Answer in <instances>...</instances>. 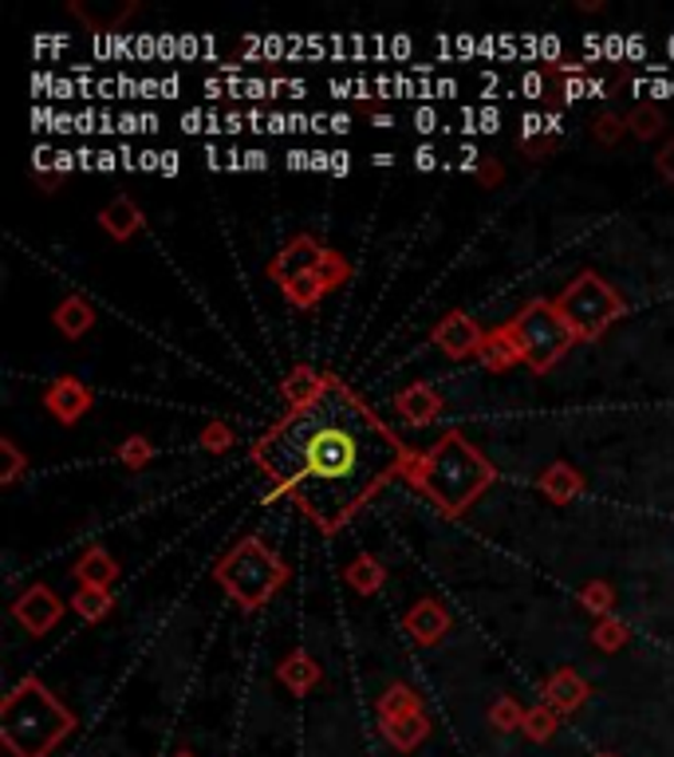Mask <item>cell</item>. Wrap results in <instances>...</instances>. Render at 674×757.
<instances>
[{
    "label": "cell",
    "instance_id": "cell-53",
    "mask_svg": "<svg viewBox=\"0 0 674 757\" xmlns=\"http://www.w3.org/2000/svg\"><path fill=\"white\" fill-rule=\"evenodd\" d=\"M371 162H374V166H394V154H371Z\"/></svg>",
    "mask_w": 674,
    "mask_h": 757
},
{
    "label": "cell",
    "instance_id": "cell-4",
    "mask_svg": "<svg viewBox=\"0 0 674 757\" xmlns=\"http://www.w3.org/2000/svg\"><path fill=\"white\" fill-rule=\"evenodd\" d=\"M214 580L229 592L241 612H257L269 604L289 580V564L264 545L261 537H241L214 568Z\"/></svg>",
    "mask_w": 674,
    "mask_h": 757
},
{
    "label": "cell",
    "instance_id": "cell-21",
    "mask_svg": "<svg viewBox=\"0 0 674 757\" xmlns=\"http://www.w3.org/2000/svg\"><path fill=\"white\" fill-rule=\"evenodd\" d=\"M478 360L486 363L489 371H509V367H517V363H521V351H517V343H513V336H509L506 323H501V328H493V331H486Z\"/></svg>",
    "mask_w": 674,
    "mask_h": 757
},
{
    "label": "cell",
    "instance_id": "cell-52",
    "mask_svg": "<svg viewBox=\"0 0 674 757\" xmlns=\"http://www.w3.org/2000/svg\"><path fill=\"white\" fill-rule=\"evenodd\" d=\"M312 171H328V174H331V154L312 151Z\"/></svg>",
    "mask_w": 674,
    "mask_h": 757
},
{
    "label": "cell",
    "instance_id": "cell-14",
    "mask_svg": "<svg viewBox=\"0 0 674 757\" xmlns=\"http://www.w3.org/2000/svg\"><path fill=\"white\" fill-rule=\"evenodd\" d=\"M394 410H399L411 426H431V423H438L446 407H442L438 391H434L431 383H411L406 391L394 395Z\"/></svg>",
    "mask_w": 674,
    "mask_h": 757
},
{
    "label": "cell",
    "instance_id": "cell-19",
    "mask_svg": "<svg viewBox=\"0 0 674 757\" xmlns=\"http://www.w3.org/2000/svg\"><path fill=\"white\" fill-rule=\"evenodd\" d=\"M276 679H281L292 694H308L312 687L319 682V667H316V659L304 651V647H296V651L284 655V662L276 667Z\"/></svg>",
    "mask_w": 674,
    "mask_h": 757
},
{
    "label": "cell",
    "instance_id": "cell-47",
    "mask_svg": "<svg viewBox=\"0 0 674 757\" xmlns=\"http://www.w3.org/2000/svg\"><path fill=\"white\" fill-rule=\"evenodd\" d=\"M159 162H162L159 151H142L139 154V171H159Z\"/></svg>",
    "mask_w": 674,
    "mask_h": 757
},
{
    "label": "cell",
    "instance_id": "cell-16",
    "mask_svg": "<svg viewBox=\"0 0 674 757\" xmlns=\"http://www.w3.org/2000/svg\"><path fill=\"white\" fill-rule=\"evenodd\" d=\"M72 572L84 588H107V592H111V584L119 580V564H115V557L104 549V545H87L84 557L75 560Z\"/></svg>",
    "mask_w": 674,
    "mask_h": 757
},
{
    "label": "cell",
    "instance_id": "cell-8",
    "mask_svg": "<svg viewBox=\"0 0 674 757\" xmlns=\"http://www.w3.org/2000/svg\"><path fill=\"white\" fill-rule=\"evenodd\" d=\"M347 281H351V265H347V256H339L336 249H328V256H324L316 268H308L304 276L289 281L281 293H284V300H289L292 308H316L324 296H331L339 284H347Z\"/></svg>",
    "mask_w": 674,
    "mask_h": 757
},
{
    "label": "cell",
    "instance_id": "cell-44",
    "mask_svg": "<svg viewBox=\"0 0 674 757\" xmlns=\"http://www.w3.org/2000/svg\"><path fill=\"white\" fill-rule=\"evenodd\" d=\"M241 162H244V171H264V166H269V154H264V151H244Z\"/></svg>",
    "mask_w": 674,
    "mask_h": 757
},
{
    "label": "cell",
    "instance_id": "cell-25",
    "mask_svg": "<svg viewBox=\"0 0 674 757\" xmlns=\"http://www.w3.org/2000/svg\"><path fill=\"white\" fill-rule=\"evenodd\" d=\"M666 127V114H663V107L659 103H639V107H631V114H628V131L635 134V139H655L659 131Z\"/></svg>",
    "mask_w": 674,
    "mask_h": 757
},
{
    "label": "cell",
    "instance_id": "cell-43",
    "mask_svg": "<svg viewBox=\"0 0 674 757\" xmlns=\"http://www.w3.org/2000/svg\"><path fill=\"white\" fill-rule=\"evenodd\" d=\"M52 166H56V174H72L75 166H79V154H72V151H59V154H56V162H52Z\"/></svg>",
    "mask_w": 674,
    "mask_h": 757
},
{
    "label": "cell",
    "instance_id": "cell-15",
    "mask_svg": "<svg viewBox=\"0 0 674 757\" xmlns=\"http://www.w3.org/2000/svg\"><path fill=\"white\" fill-rule=\"evenodd\" d=\"M536 490H541L553 505H568L584 493V473L568 462H553L541 478H536Z\"/></svg>",
    "mask_w": 674,
    "mask_h": 757
},
{
    "label": "cell",
    "instance_id": "cell-11",
    "mask_svg": "<svg viewBox=\"0 0 674 757\" xmlns=\"http://www.w3.org/2000/svg\"><path fill=\"white\" fill-rule=\"evenodd\" d=\"M12 615H17V624L24 627V632L47 635L59 624V615H64V600H59L47 584H32L12 600Z\"/></svg>",
    "mask_w": 674,
    "mask_h": 757
},
{
    "label": "cell",
    "instance_id": "cell-3",
    "mask_svg": "<svg viewBox=\"0 0 674 757\" xmlns=\"http://www.w3.org/2000/svg\"><path fill=\"white\" fill-rule=\"evenodd\" d=\"M75 729V714L47 691L36 674L17 682L0 706V738L17 757H47L64 734Z\"/></svg>",
    "mask_w": 674,
    "mask_h": 757
},
{
    "label": "cell",
    "instance_id": "cell-22",
    "mask_svg": "<svg viewBox=\"0 0 674 757\" xmlns=\"http://www.w3.org/2000/svg\"><path fill=\"white\" fill-rule=\"evenodd\" d=\"M324 383H328V375L324 371H316V367H292L289 371V378L281 383V395H284V403L289 407H304V403H312V398L324 391Z\"/></svg>",
    "mask_w": 674,
    "mask_h": 757
},
{
    "label": "cell",
    "instance_id": "cell-26",
    "mask_svg": "<svg viewBox=\"0 0 674 757\" xmlns=\"http://www.w3.org/2000/svg\"><path fill=\"white\" fill-rule=\"evenodd\" d=\"M631 639V632H628V624L623 619H616V615H604L596 624V632H591V644L599 647V651H619V647L628 644Z\"/></svg>",
    "mask_w": 674,
    "mask_h": 757
},
{
    "label": "cell",
    "instance_id": "cell-24",
    "mask_svg": "<svg viewBox=\"0 0 674 757\" xmlns=\"http://www.w3.org/2000/svg\"><path fill=\"white\" fill-rule=\"evenodd\" d=\"M67 604H72L75 615H84L87 624H99V619H107V615H111L115 600H111V592H107V588H84V584H79V592H75Z\"/></svg>",
    "mask_w": 674,
    "mask_h": 757
},
{
    "label": "cell",
    "instance_id": "cell-23",
    "mask_svg": "<svg viewBox=\"0 0 674 757\" xmlns=\"http://www.w3.org/2000/svg\"><path fill=\"white\" fill-rule=\"evenodd\" d=\"M347 584L356 588L359 596H371V592H379V588L387 584V568L379 564V557H371V552H359V557L347 564Z\"/></svg>",
    "mask_w": 674,
    "mask_h": 757
},
{
    "label": "cell",
    "instance_id": "cell-54",
    "mask_svg": "<svg viewBox=\"0 0 674 757\" xmlns=\"http://www.w3.org/2000/svg\"><path fill=\"white\" fill-rule=\"evenodd\" d=\"M79 166H84V171H95V154L91 151H79Z\"/></svg>",
    "mask_w": 674,
    "mask_h": 757
},
{
    "label": "cell",
    "instance_id": "cell-1",
    "mask_svg": "<svg viewBox=\"0 0 674 757\" xmlns=\"http://www.w3.org/2000/svg\"><path fill=\"white\" fill-rule=\"evenodd\" d=\"M257 470L319 533H339L374 493L406 478L414 454L356 391L328 375L304 407H289L253 442Z\"/></svg>",
    "mask_w": 674,
    "mask_h": 757
},
{
    "label": "cell",
    "instance_id": "cell-33",
    "mask_svg": "<svg viewBox=\"0 0 674 757\" xmlns=\"http://www.w3.org/2000/svg\"><path fill=\"white\" fill-rule=\"evenodd\" d=\"M489 718H493L497 729H517V726H524V710L517 706L513 699H501V702H493Z\"/></svg>",
    "mask_w": 674,
    "mask_h": 757
},
{
    "label": "cell",
    "instance_id": "cell-39",
    "mask_svg": "<svg viewBox=\"0 0 674 757\" xmlns=\"http://www.w3.org/2000/svg\"><path fill=\"white\" fill-rule=\"evenodd\" d=\"M521 91L529 95V99H541V95H544V76H541V72H529V76L521 79Z\"/></svg>",
    "mask_w": 674,
    "mask_h": 757
},
{
    "label": "cell",
    "instance_id": "cell-27",
    "mask_svg": "<svg viewBox=\"0 0 674 757\" xmlns=\"http://www.w3.org/2000/svg\"><path fill=\"white\" fill-rule=\"evenodd\" d=\"M623 134H628V119H623V114L604 111V114H596V119H591V139H596L599 146H616Z\"/></svg>",
    "mask_w": 674,
    "mask_h": 757
},
{
    "label": "cell",
    "instance_id": "cell-40",
    "mask_svg": "<svg viewBox=\"0 0 674 757\" xmlns=\"http://www.w3.org/2000/svg\"><path fill=\"white\" fill-rule=\"evenodd\" d=\"M584 95H591L588 91V79H584V76L564 79V99H584Z\"/></svg>",
    "mask_w": 674,
    "mask_h": 757
},
{
    "label": "cell",
    "instance_id": "cell-35",
    "mask_svg": "<svg viewBox=\"0 0 674 757\" xmlns=\"http://www.w3.org/2000/svg\"><path fill=\"white\" fill-rule=\"evenodd\" d=\"M655 171H659V178L671 182V186H674V139L655 154Z\"/></svg>",
    "mask_w": 674,
    "mask_h": 757
},
{
    "label": "cell",
    "instance_id": "cell-17",
    "mask_svg": "<svg viewBox=\"0 0 674 757\" xmlns=\"http://www.w3.org/2000/svg\"><path fill=\"white\" fill-rule=\"evenodd\" d=\"M584 699H588V682L572 671V667H561V671H553L548 682H544V702L553 710H561V714H572L576 706H584Z\"/></svg>",
    "mask_w": 674,
    "mask_h": 757
},
{
    "label": "cell",
    "instance_id": "cell-34",
    "mask_svg": "<svg viewBox=\"0 0 674 757\" xmlns=\"http://www.w3.org/2000/svg\"><path fill=\"white\" fill-rule=\"evenodd\" d=\"M521 151L529 154L533 162L553 158V154L561 151V134H541V139H524V142H521Z\"/></svg>",
    "mask_w": 674,
    "mask_h": 757
},
{
    "label": "cell",
    "instance_id": "cell-56",
    "mask_svg": "<svg viewBox=\"0 0 674 757\" xmlns=\"http://www.w3.org/2000/svg\"><path fill=\"white\" fill-rule=\"evenodd\" d=\"M604 757H611V754H604Z\"/></svg>",
    "mask_w": 674,
    "mask_h": 757
},
{
    "label": "cell",
    "instance_id": "cell-38",
    "mask_svg": "<svg viewBox=\"0 0 674 757\" xmlns=\"http://www.w3.org/2000/svg\"><path fill=\"white\" fill-rule=\"evenodd\" d=\"M438 123H442V119H438V111H434V107H418V111H414V127H418L422 134H431Z\"/></svg>",
    "mask_w": 674,
    "mask_h": 757
},
{
    "label": "cell",
    "instance_id": "cell-12",
    "mask_svg": "<svg viewBox=\"0 0 674 757\" xmlns=\"http://www.w3.org/2000/svg\"><path fill=\"white\" fill-rule=\"evenodd\" d=\"M44 410L56 423H64V426H75L79 418L91 410V391H87V383L84 378H75V375H59V378H52L44 387Z\"/></svg>",
    "mask_w": 674,
    "mask_h": 757
},
{
    "label": "cell",
    "instance_id": "cell-48",
    "mask_svg": "<svg viewBox=\"0 0 674 757\" xmlns=\"http://www.w3.org/2000/svg\"><path fill=\"white\" fill-rule=\"evenodd\" d=\"M347 171H351V154L336 151L331 154V174H347Z\"/></svg>",
    "mask_w": 674,
    "mask_h": 757
},
{
    "label": "cell",
    "instance_id": "cell-5",
    "mask_svg": "<svg viewBox=\"0 0 674 757\" xmlns=\"http://www.w3.org/2000/svg\"><path fill=\"white\" fill-rule=\"evenodd\" d=\"M509 336H513L517 351H521V363L533 371H548L568 355L576 331L568 328V320L561 316L556 300H529L513 320L506 323Z\"/></svg>",
    "mask_w": 674,
    "mask_h": 757
},
{
    "label": "cell",
    "instance_id": "cell-20",
    "mask_svg": "<svg viewBox=\"0 0 674 757\" xmlns=\"http://www.w3.org/2000/svg\"><path fill=\"white\" fill-rule=\"evenodd\" d=\"M52 323L64 331L67 340H79V336H87L95 328V308L84 296H64L56 304V312H52Z\"/></svg>",
    "mask_w": 674,
    "mask_h": 757
},
{
    "label": "cell",
    "instance_id": "cell-30",
    "mask_svg": "<svg viewBox=\"0 0 674 757\" xmlns=\"http://www.w3.org/2000/svg\"><path fill=\"white\" fill-rule=\"evenodd\" d=\"M119 458H122L127 465H131V470H142V465H146L150 458H154V442H146L142 435H131L127 442L119 446Z\"/></svg>",
    "mask_w": 674,
    "mask_h": 757
},
{
    "label": "cell",
    "instance_id": "cell-31",
    "mask_svg": "<svg viewBox=\"0 0 674 757\" xmlns=\"http://www.w3.org/2000/svg\"><path fill=\"white\" fill-rule=\"evenodd\" d=\"M0 458H4V465H0V482L12 485L24 473V454H20V446L12 442V438H0Z\"/></svg>",
    "mask_w": 674,
    "mask_h": 757
},
{
    "label": "cell",
    "instance_id": "cell-18",
    "mask_svg": "<svg viewBox=\"0 0 674 757\" xmlns=\"http://www.w3.org/2000/svg\"><path fill=\"white\" fill-rule=\"evenodd\" d=\"M142 209L134 198H115L104 206V213H99V226L107 229V233L115 237V241H131L134 233L142 229Z\"/></svg>",
    "mask_w": 674,
    "mask_h": 757
},
{
    "label": "cell",
    "instance_id": "cell-6",
    "mask_svg": "<svg viewBox=\"0 0 674 757\" xmlns=\"http://www.w3.org/2000/svg\"><path fill=\"white\" fill-rule=\"evenodd\" d=\"M556 308H561V316L568 320V328L576 331V340L591 343L623 316V296H619L599 273L584 268V273H576V281L556 296Z\"/></svg>",
    "mask_w": 674,
    "mask_h": 757
},
{
    "label": "cell",
    "instance_id": "cell-29",
    "mask_svg": "<svg viewBox=\"0 0 674 757\" xmlns=\"http://www.w3.org/2000/svg\"><path fill=\"white\" fill-rule=\"evenodd\" d=\"M556 729V718H553V706H541V710H529L524 714V734L533 742H548Z\"/></svg>",
    "mask_w": 674,
    "mask_h": 757
},
{
    "label": "cell",
    "instance_id": "cell-51",
    "mask_svg": "<svg viewBox=\"0 0 674 757\" xmlns=\"http://www.w3.org/2000/svg\"><path fill=\"white\" fill-rule=\"evenodd\" d=\"M289 166H292V171H304V166H308V171H312V154L292 151V154H289Z\"/></svg>",
    "mask_w": 674,
    "mask_h": 757
},
{
    "label": "cell",
    "instance_id": "cell-32",
    "mask_svg": "<svg viewBox=\"0 0 674 757\" xmlns=\"http://www.w3.org/2000/svg\"><path fill=\"white\" fill-rule=\"evenodd\" d=\"M202 446H206L209 454H225V450L233 446V426H229V423H209L206 430H202Z\"/></svg>",
    "mask_w": 674,
    "mask_h": 757
},
{
    "label": "cell",
    "instance_id": "cell-49",
    "mask_svg": "<svg viewBox=\"0 0 674 757\" xmlns=\"http://www.w3.org/2000/svg\"><path fill=\"white\" fill-rule=\"evenodd\" d=\"M178 52H182V56H197V52H202V40H197V36H182L178 40Z\"/></svg>",
    "mask_w": 674,
    "mask_h": 757
},
{
    "label": "cell",
    "instance_id": "cell-7",
    "mask_svg": "<svg viewBox=\"0 0 674 757\" xmlns=\"http://www.w3.org/2000/svg\"><path fill=\"white\" fill-rule=\"evenodd\" d=\"M379 722H383L387 742L399 749H414L426 738V729H431V722L422 714L418 694L406 682H391L383 691V699H379Z\"/></svg>",
    "mask_w": 674,
    "mask_h": 757
},
{
    "label": "cell",
    "instance_id": "cell-37",
    "mask_svg": "<svg viewBox=\"0 0 674 757\" xmlns=\"http://www.w3.org/2000/svg\"><path fill=\"white\" fill-rule=\"evenodd\" d=\"M529 47H536V56H544V59H556L561 56V40L556 36H541V40H524Z\"/></svg>",
    "mask_w": 674,
    "mask_h": 757
},
{
    "label": "cell",
    "instance_id": "cell-42",
    "mask_svg": "<svg viewBox=\"0 0 674 757\" xmlns=\"http://www.w3.org/2000/svg\"><path fill=\"white\" fill-rule=\"evenodd\" d=\"M115 166H122V154H115V151H95V171H115Z\"/></svg>",
    "mask_w": 674,
    "mask_h": 757
},
{
    "label": "cell",
    "instance_id": "cell-13",
    "mask_svg": "<svg viewBox=\"0 0 674 757\" xmlns=\"http://www.w3.org/2000/svg\"><path fill=\"white\" fill-rule=\"evenodd\" d=\"M403 627L411 632L414 644H422V647L442 644V635L449 632V612L438 604V600L426 596V600H418V604H414L411 612H406Z\"/></svg>",
    "mask_w": 674,
    "mask_h": 757
},
{
    "label": "cell",
    "instance_id": "cell-10",
    "mask_svg": "<svg viewBox=\"0 0 674 757\" xmlns=\"http://www.w3.org/2000/svg\"><path fill=\"white\" fill-rule=\"evenodd\" d=\"M324 256H328V245H324V241H316L312 233H296L292 241H284L281 253H272L269 276L284 288L289 281H296V276H304L308 268H316Z\"/></svg>",
    "mask_w": 674,
    "mask_h": 757
},
{
    "label": "cell",
    "instance_id": "cell-28",
    "mask_svg": "<svg viewBox=\"0 0 674 757\" xmlns=\"http://www.w3.org/2000/svg\"><path fill=\"white\" fill-rule=\"evenodd\" d=\"M580 604L588 607L591 615H611V607H616V592H611V584H604V580H591V584L580 588Z\"/></svg>",
    "mask_w": 674,
    "mask_h": 757
},
{
    "label": "cell",
    "instance_id": "cell-55",
    "mask_svg": "<svg viewBox=\"0 0 674 757\" xmlns=\"http://www.w3.org/2000/svg\"><path fill=\"white\" fill-rule=\"evenodd\" d=\"M178 757H189V754H178Z\"/></svg>",
    "mask_w": 674,
    "mask_h": 757
},
{
    "label": "cell",
    "instance_id": "cell-46",
    "mask_svg": "<svg viewBox=\"0 0 674 757\" xmlns=\"http://www.w3.org/2000/svg\"><path fill=\"white\" fill-rule=\"evenodd\" d=\"M159 174H170V178H174V174H178V154H174V151H162Z\"/></svg>",
    "mask_w": 674,
    "mask_h": 757
},
{
    "label": "cell",
    "instance_id": "cell-9",
    "mask_svg": "<svg viewBox=\"0 0 674 757\" xmlns=\"http://www.w3.org/2000/svg\"><path fill=\"white\" fill-rule=\"evenodd\" d=\"M481 340H486V331L474 323V316L461 312V308L446 312L431 331V343L442 351V355H449V360H469V355H478Z\"/></svg>",
    "mask_w": 674,
    "mask_h": 757
},
{
    "label": "cell",
    "instance_id": "cell-41",
    "mask_svg": "<svg viewBox=\"0 0 674 757\" xmlns=\"http://www.w3.org/2000/svg\"><path fill=\"white\" fill-rule=\"evenodd\" d=\"M414 166H418V171H434V166H438V151H434V146H418V151H414Z\"/></svg>",
    "mask_w": 674,
    "mask_h": 757
},
{
    "label": "cell",
    "instance_id": "cell-36",
    "mask_svg": "<svg viewBox=\"0 0 674 757\" xmlns=\"http://www.w3.org/2000/svg\"><path fill=\"white\" fill-rule=\"evenodd\" d=\"M474 178H478L481 186H497V182L506 178V166H501V162H497V158H489V162H481L478 174H474Z\"/></svg>",
    "mask_w": 674,
    "mask_h": 757
},
{
    "label": "cell",
    "instance_id": "cell-2",
    "mask_svg": "<svg viewBox=\"0 0 674 757\" xmlns=\"http://www.w3.org/2000/svg\"><path fill=\"white\" fill-rule=\"evenodd\" d=\"M493 478L497 470L489 458L474 442H466L461 430H446L431 450L414 454L406 470V482L426 493L442 517H461L493 485Z\"/></svg>",
    "mask_w": 674,
    "mask_h": 757
},
{
    "label": "cell",
    "instance_id": "cell-45",
    "mask_svg": "<svg viewBox=\"0 0 674 757\" xmlns=\"http://www.w3.org/2000/svg\"><path fill=\"white\" fill-rule=\"evenodd\" d=\"M478 123H481V131H497V127H501V111H497V107H486V111L478 114Z\"/></svg>",
    "mask_w": 674,
    "mask_h": 757
},
{
    "label": "cell",
    "instance_id": "cell-50",
    "mask_svg": "<svg viewBox=\"0 0 674 757\" xmlns=\"http://www.w3.org/2000/svg\"><path fill=\"white\" fill-rule=\"evenodd\" d=\"M328 131L347 134V131H351V119H347V114H328Z\"/></svg>",
    "mask_w": 674,
    "mask_h": 757
}]
</instances>
